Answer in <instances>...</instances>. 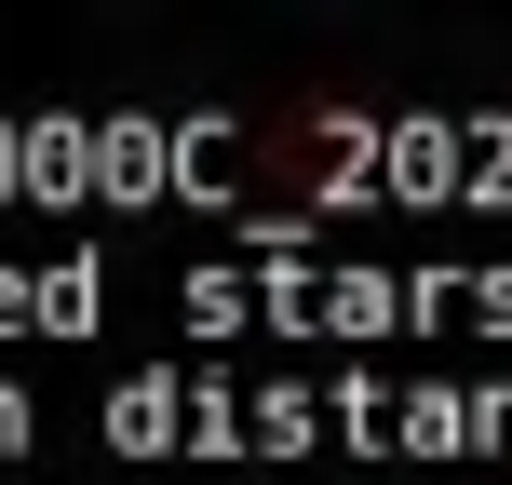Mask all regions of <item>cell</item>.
I'll return each mask as SVG.
<instances>
[{
  "label": "cell",
  "instance_id": "cell-11",
  "mask_svg": "<svg viewBox=\"0 0 512 485\" xmlns=\"http://www.w3.org/2000/svg\"><path fill=\"white\" fill-rule=\"evenodd\" d=\"M0 203H27V108H0Z\"/></svg>",
  "mask_w": 512,
  "mask_h": 485
},
{
  "label": "cell",
  "instance_id": "cell-10",
  "mask_svg": "<svg viewBox=\"0 0 512 485\" xmlns=\"http://www.w3.org/2000/svg\"><path fill=\"white\" fill-rule=\"evenodd\" d=\"M459 216H512V108H472V189Z\"/></svg>",
  "mask_w": 512,
  "mask_h": 485
},
{
  "label": "cell",
  "instance_id": "cell-1",
  "mask_svg": "<svg viewBox=\"0 0 512 485\" xmlns=\"http://www.w3.org/2000/svg\"><path fill=\"white\" fill-rule=\"evenodd\" d=\"M108 445L122 459H256V391L203 378V364H135V378H108Z\"/></svg>",
  "mask_w": 512,
  "mask_h": 485
},
{
  "label": "cell",
  "instance_id": "cell-5",
  "mask_svg": "<svg viewBox=\"0 0 512 485\" xmlns=\"http://www.w3.org/2000/svg\"><path fill=\"white\" fill-rule=\"evenodd\" d=\"M391 459H486L459 378H405V418H391Z\"/></svg>",
  "mask_w": 512,
  "mask_h": 485
},
{
  "label": "cell",
  "instance_id": "cell-9",
  "mask_svg": "<svg viewBox=\"0 0 512 485\" xmlns=\"http://www.w3.org/2000/svg\"><path fill=\"white\" fill-rule=\"evenodd\" d=\"M176 310H189L203 337H270V324H256V270H189Z\"/></svg>",
  "mask_w": 512,
  "mask_h": 485
},
{
  "label": "cell",
  "instance_id": "cell-6",
  "mask_svg": "<svg viewBox=\"0 0 512 485\" xmlns=\"http://www.w3.org/2000/svg\"><path fill=\"white\" fill-rule=\"evenodd\" d=\"M27 324L41 337H95L108 324V256H41L27 270Z\"/></svg>",
  "mask_w": 512,
  "mask_h": 485
},
{
  "label": "cell",
  "instance_id": "cell-2",
  "mask_svg": "<svg viewBox=\"0 0 512 485\" xmlns=\"http://www.w3.org/2000/svg\"><path fill=\"white\" fill-rule=\"evenodd\" d=\"M27 203L95 216V108H27Z\"/></svg>",
  "mask_w": 512,
  "mask_h": 485
},
{
  "label": "cell",
  "instance_id": "cell-3",
  "mask_svg": "<svg viewBox=\"0 0 512 485\" xmlns=\"http://www.w3.org/2000/svg\"><path fill=\"white\" fill-rule=\"evenodd\" d=\"M324 337H337V351L418 337V310H405V270H378V256H337V270H324Z\"/></svg>",
  "mask_w": 512,
  "mask_h": 485
},
{
  "label": "cell",
  "instance_id": "cell-8",
  "mask_svg": "<svg viewBox=\"0 0 512 485\" xmlns=\"http://www.w3.org/2000/svg\"><path fill=\"white\" fill-rule=\"evenodd\" d=\"M324 405H337V445H351V459H391L405 378H378V364H337V378H324Z\"/></svg>",
  "mask_w": 512,
  "mask_h": 485
},
{
  "label": "cell",
  "instance_id": "cell-12",
  "mask_svg": "<svg viewBox=\"0 0 512 485\" xmlns=\"http://www.w3.org/2000/svg\"><path fill=\"white\" fill-rule=\"evenodd\" d=\"M0 337H41V324H27V270H14V256H0Z\"/></svg>",
  "mask_w": 512,
  "mask_h": 485
},
{
  "label": "cell",
  "instance_id": "cell-7",
  "mask_svg": "<svg viewBox=\"0 0 512 485\" xmlns=\"http://www.w3.org/2000/svg\"><path fill=\"white\" fill-rule=\"evenodd\" d=\"M310 445H337L324 378H256V459H310Z\"/></svg>",
  "mask_w": 512,
  "mask_h": 485
},
{
  "label": "cell",
  "instance_id": "cell-4",
  "mask_svg": "<svg viewBox=\"0 0 512 485\" xmlns=\"http://www.w3.org/2000/svg\"><path fill=\"white\" fill-rule=\"evenodd\" d=\"M405 310H418V337H432V324L512 337V270H405Z\"/></svg>",
  "mask_w": 512,
  "mask_h": 485
}]
</instances>
